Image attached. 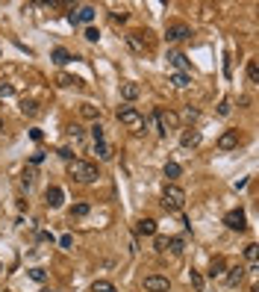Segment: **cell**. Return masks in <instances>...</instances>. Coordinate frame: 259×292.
<instances>
[{"label":"cell","instance_id":"6da1fadb","mask_svg":"<svg viewBox=\"0 0 259 292\" xmlns=\"http://www.w3.org/2000/svg\"><path fill=\"white\" fill-rule=\"evenodd\" d=\"M68 174L74 180H80V183H94L100 174H97V165H91L86 159H71L68 162Z\"/></svg>","mask_w":259,"mask_h":292},{"label":"cell","instance_id":"7a4b0ae2","mask_svg":"<svg viewBox=\"0 0 259 292\" xmlns=\"http://www.w3.org/2000/svg\"><path fill=\"white\" fill-rule=\"evenodd\" d=\"M162 204H165V210H183V204H186V192H183V186L165 183V189H162Z\"/></svg>","mask_w":259,"mask_h":292},{"label":"cell","instance_id":"3957f363","mask_svg":"<svg viewBox=\"0 0 259 292\" xmlns=\"http://www.w3.org/2000/svg\"><path fill=\"white\" fill-rule=\"evenodd\" d=\"M153 118L159 121V133H168V130H177V127H180V115L171 112V109H156Z\"/></svg>","mask_w":259,"mask_h":292},{"label":"cell","instance_id":"277c9868","mask_svg":"<svg viewBox=\"0 0 259 292\" xmlns=\"http://www.w3.org/2000/svg\"><path fill=\"white\" fill-rule=\"evenodd\" d=\"M118 121H121V124H127V127H130V130H141V124H144V121H141V115H138V109H133V106H121V109H118Z\"/></svg>","mask_w":259,"mask_h":292},{"label":"cell","instance_id":"5b68a950","mask_svg":"<svg viewBox=\"0 0 259 292\" xmlns=\"http://www.w3.org/2000/svg\"><path fill=\"white\" fill-rule=\"evenodd\" d=\"M94 15H97L94 6H80V9H71V12H68V21L74 24V27H77V24H91Z\"/></svg>","mask_w":259,"mask_h":292},{"label":"cell","instance_id":"8992f818","mask_svg":"<svg viewBox=\"0 0 259 292\" xmlns=\"http://www.w3.org/2000/svg\"><path fill=\"white\" fill-rule=\"evenodd\" d=\"M224 224L230 227V230H239V233H242L244 227H247V219H244L242 210H230V213L224 216Z\"/></svg>","mask_w":259,"mask_h":292},{"label":"cell","instance_id":"52a82bcc","mask_svg":"<svg viewBox=\"0 0 259 292\" xmlns=\"http://www.w3.org/2000/svg\"><path fill=\"white\" fill-rule=\"evenodd\" d=\"M168 277H162V275H147L144 277V289L147 292H168Z\"/></svg>","mask_w":259,"mask_h":292},{"label":"cell","instance_id":"ba28073f","mask_svg":"<svg viewBox=\"0 0 259 292\" xmlns=\"http://www.w3.org/2000/svg\"><path fill=\"white\" fill-rule=\"evenodd\" d=\"M239 142H242L239 130H227V133H221V139H218V148H221V151H233V148H239Z\"/></svg>","mask_w":259,"mask_h":292},{"label":"cell","instance_id":"9c48e42d","mask_svg":"<svg viewBox=\"0 0 259 292\" xmlns=\"http://www.w3.org/2000/svg\"><path fill=\"white\" fill-rule=\"evenodd\" d=\"M165 35H168V41H183V38H189L191 35V30L186 27V24H171Z\"/></svg>","mask_w":259,"mask_h":292},{"label":"cell","instance_id":"30bf717a","mask_svg":"<svg viewBox=\"0 0 259 292\" xmlns=\"http://www.w3.org/2000/svg\"><path fill=\"white\" fill-rule=\"evenodd\" d=\"M44 198H47V206H62V201H65V192H62V186H47V192H44Z\"/></svg>","mask_w":259,"mask_h":292},{"label":"cell","instance_id":"8fae6325","mask_svg":"<svg viewBox=\"0 0 259 292\" xmlns=\"http://www.w3.org/2000/svg\"><path fill=\"white\" fill-rule=\"evenodd\" d=\"M168 62H171L174 68L180 71V74H189V59H186V53L171 51V53H168Z\"/></svg>","mask_w":259,"mask_h":292},{"label":"cell","instance_id":"7c38bea8","mask_svg":"<svg viewBox=\"0 0 259 292\" xmlns=\"http://www.w3.org/2000/svg\"><path fill=\"white\" fill-rule=\"evenodd\" d=\"M180 145H183V148H197V145H200V130H194V127H191V130H183Z\"/></svg>","mask_w":259,"mask_h":292},{"label":"cell","instance_id":"4fadbf2b","mask_svg":"<svg viewBox=\"0 0 259 292\" xmlns=\"http://www.w3.org/2000/svg\"><path fill=\"white\" fill-rule=\"evenodd\" d=\"M242 277H244V269H242V266H233V269H227L224 280H227V286H239Z\"/></svg>","mask_w":259,"mask_h":292},{"label":"cell","instance_id":"5bb4252c","mask_svg":"<svg viewBox=\"0 0 259 292\" xmlns=\"http://www.w3.org/2000/svg\"><path fill=\"white\" fill-rule=\"evenodd\" d=\"M136 233L138 236H156V222L153 219H141V222L136 224Z\"/></svg>","mask_w":259,"mask_h":292},{"label":"cell","instance_id":"9a60e30c","mask_svg":"<svg viewBox=\"0 0 259 292\" xmlns=\"http://www.w3.org/2000/svg\"><path fill=\"white\" fill-rule=\"evenodd\" d=\"M127 38H130V48H133L136 53H144L147 48H150V45L144 41V33H130Z\"/></svg>","mask_w":259,"mask_h":292},{"label":"cell","instance_id":"2e32d148","mask_svg":"<svg viewBox=\"0 0 259 292\" xmlns=\"http://www.w3.org/2000/svg\"><path fill=\"white\" fill-rule=\"evenodd\" d=\"M171 86H174V89H189V86H191V77H189V74H180V71H177V74H171Z\"/></svg>","mask_w":259,"mask_h":292},{"label":"cell","instance_id":"e0dca14e","mask_svg":"<svg viewBox=\"0 0 259 292\" xmlns=\"http://www.w3.org/2000/svg\"><path fill=\"white\" fill-rule=\"evenodd\" d=\"M162 174H165V177H168V180H177V177H180V174H183V169H180V165H177V162H165V169H162Z\"/></svg>","mask_w":259,"mask_h":292},{"label":"cell","instance_id":"ac0fdd59","mask_svg":"<svg viewBox=\"0 0 259 292\" xmlns=\"http://www.w3.org/2000/svg\"><path fill=\"white\" fill-rule=\"evenodd\" d=\"M94 154H97V159H112V148H109V145H106V142H97V145H94Z\"/></svg>","mask_w":259,"mask_h":292},{"label":"cell","instance_id":"d6986e66","mask_svg":"<svg viewBox=\"0 0 259 292\" xmlns=\"http://www.w3.org/2000/svg\"><path fill=\"white\" fill-rule=\"evenodd\" d=\"M209 277H224V260H221V257L212 260V266H209Z\"/></svg>","mask_w":259,"mask_h":292},{"label":"cell","instance_id":"ffe728a7","mask_svg":"<svg viewBox=\"0 0 259 292\" xmlns=\"http://www.w3.org/2000/svg\"><path fill=\"white\" fill-rule=\"evenodd\" d=\"M53 62H56V65H68V62H71V53L65 51V48H56V51H53Z\"/></svg>","mask_w":259,"mask_h":292},{"label":"cell","instance_id":"44dd1931","mask_svg":"<svg viewBox=\"0 0 259 292\" xmlns=\"http://www.w3.org/2000/svg\"><path fill=\"white\" fill-rule=\"evenodd\" d=\"M33 180H35V165H27V169L21 172V183L30 189V186H33Z\"/></svg>","mask_w":259,"mask_h":292},{"label":"cell","instance_id":"7402d4cb","mask_svg":"<svg viewBox=\"0 0 259 292\" xmlns=\"http://www.w3.org/2000/svg\"><path fill=\"white\" fill-rule=\"evenodd\" d=\"M121 95L127 98V101H136V98H138V86H136V83H124Z\"/></svg>","mask_w":259,"mask_h":292},{"label":"cell","instance_id":"603a6c76","mask_svg":"<svg viewBox=\"0 0 259 292\" xmlns=\"http://www.w3.org/2000/svg\"><path fill=\"white\" fill-rule=\"evenodd\" d=\"M88 210H91V206L83 204V201H80V204H74V206H71V219H83V216H88Z\"/></svg>","mask_w":259,"mask_h":292},{"label":"cell","instance_id":"cb8c5ba5","mask_svg":"<svg viewBox=\"0 0 259 292\" xmlns=\"http://www.w3.org/2000/svg\"><path fill=\"white\" fill-rule=\"evenodd\" d=\"M21 112L33 118V115H38V103H35V101H21Z\"/></svg>","mask_w":259,"mask_h":292},{"label":"cell","instance_id":"d4e9b609","mask_svg":"<svg viewBox=\"0 0 259 292\" xmlns=\"http://www.w3.org/2000/svg\"><path fill=\"white\" fill-rule=\"evenodd\" d=\"M165 251H171V254H183V239H165Z\"/></svg>","mask_w":259,"mask_h":292},{"label":"cell","instance_id":"484cf974","mask_svg":"<svg viewBox=\"0 0 259 292\" xmlns=\"http://www.w3.org/2000/svg\"><path fill=\"white\" fill-rule=\"evenodd\" d=\"M247 80H250V83H259V65H256V59H250V62H247Z\"/></svg>","mask_w":259,"mask_h":292},{"label":"cell","instance_id":"4316f807","mask_svg":"<svg viewBox=\"0 0 259 292\" xmlns=\"http://www.w3.org/2000/svg\"><path fill=\"white\" fill-rule=\"evenodd\" d=\"M244 257L250 260V272H256V245H247V248H244Z\"/></svg>","mask_w":259,"mask_h":292},{"label":"cell","instance_id":"83f0119b","mask_svg":"<svg viewBox=\"0 0 259 292\" xmlns=\"http://www.w3.org/2000/svg\"><path fill=\"white\" fill-rule=\"evenodd\" d=\"M91 292H115V286H112L109 280H94V286H91Z\"/></svg>","mask_w":259,"mask_h":292},{"label":"cell","instance_id":"f1b7e54d","mask_svg":"<svg viewBox=\"0 0 259 292\" xmlns=\"http://www.w3.org/2000/svg\"><path fill=\"white\" fill-rule=\"evenodd\" d=\"M88 133H91V142H94V145H97V142H103V127H100V124H91V130H88Z\"/></svg>","mask_w":259,"mask_h":292},{"label":"cell","instance_id":"f546056e","mask_svg":"<svg viewBox=\"0 0 259 292\" xmlns=\"http://www.w3.org/2000/svg\"><path fill=\"white\" fill-rule=\"evenodd\" d=\"M30 277H33L35 283H44V280H47V275H44V269H30Z\"/></svg>","mask_w":259,"mask_h":292},{"label":"cell","instance_id":"4dcf8cb0","mask_svg":"<svg viewBox=\"0 0 259 292\" xmlns=\"http://www.w3.org/2000/svg\"><path fill=\"white\" fill-rule=\"evenodd\" d=\"M74 83H77V80H74V77H71V74H59V80H56V86H74Z\"/></svg>","mask_w":259,"mask_h":292},{"label":"cell","instance_id":"1f68e13d","mask_svg":"<svg viewBox=\"0 0 259 292\" xmlns=\"http://www.w3.org/2000/svg\"><path fill=\"white\" fill-rule=\"evenodd\" d=\"M191 286H194V289H197V292H200V289H203V277H200V275H197V272H194V269H191Z\"/></svg>","mask_w":259,"mask_h":292},{"label":"cell","instance_id":"d6a6232c","mask_svg":"<svg viewBox=\"0 0 259 292\" xmlns=\"http://www.w3.org/2000/svg\"><path fill=\"white\" fill-rule=\"evenodd\" d=\"M68 136L74 139V142H83V127H77V124H74V127H68Z\"/></svg>","mask_w":259,"mask_h":292},{"label":"cell","instance_id":"836d02e7","mask_svg":"<svg viewBox=\"0 0 259 292\" xmlns=\"http://www.w3.org/2000/svg\"><path fill=\"white\" fill-rule=\"evenodd\" d=\"M80 112H83L86 118H97V109H94L91 103H83V109H80Z\"/></svg>","mask_w":259,"mask_h":292},{"label":"cell","instance_id":"e575fe53","mask_svg":"<svg viewBox=\"0 0 259 292\" xmlns=\"http://www.w3.org/2000/svg\"><path fill=\"white\" fill-rule=\"evenodd\" d=\"M218 115H230V98H221V103H218Z\"/></svg>","mask_w":259,"mask_h":292},{"label":"cell","instance_id":"d590c367","mask_svg":"<svg viewBox=\"0 0 259 292\" xmlns=\"http://www.w3.org/2000/svg\"><path fill=\"white\" fill-rule=\"evenodd\" d=\"M112 21H115V24H124V21H127V12H124V9L112 12Z\"/></svg>","mask_w":259,"mask_h":292},{"label":"cell","instance_id":"8d00e7d4","mask_svg":"<svg viewBox=\"0 0 259 292\" xmlns=\"http://www.w3.org/2000/svg\"><path fill=\"white\" fill-rule=\"evenodd\" d=\"M86 38H88V41H97V38H100V33H97L94 27H88V30H86Z\"/></svg>","mask_w":259,"mask_h":292},{"label":"cell","instance_id":"74e56055","mask_svg":"<svg viewBox=\"0 0 259 292\" xmlns=\"http://www.w3.org/2000/svg\"><path fill=\"white\" fill-rule=\"evenodd\" d=\"M56 154L62 156V159H68V162H71V159H74V154H71V148H59Z\"/></svg>","mask_w":259,"mask_h":292},{"label":"cell","instance_id":"f35d334b","mask_svg":"<svg viewBox=\"0 0 259 292\" xmlns=\"http://www.w3.org/2000/svg\"><path fill=\"white\" fill-rule=\"evenodd\" d=\"M12 95H15L12 86H0V98H12Z\"/></svg>","mask_w":259,"mask_h":292},{"label":"cell","instance_id":"ab89813d","mask_svg":"<svg viewBox=\"0 0 259 292\" xmlns=\"http://www.w3.org/2000/svg\"><path fill=\"white\" fill-rule=\"evenodd\" d=\"M59 245H62V248H71V245H74V239H71V236H62V239H59Z\"/></svg>","mask_w":259,"mask_h":292},{"label":"cell","instance_id":"60d3db41","mask_svg":"<svg viewBox=\"0 0 259 292\" xmlns=\"http://www.w3.org/2000/svg\"><path fill=\"white\" fill-rule=\"evenodd\" d=\"M0 133H3V118H0Z\"/></svg>","mask_w":259,"mask_h":292},{"label":"cell","instance_id":"b9f144b4","mask_svg":"<svg viewBox=\"0 0 259 292\" xmlns=\"http://www.w3.org/2000/svg\"><path fill=\"white\" fill-rule=\"evenodd\" d=\"M44 292H56V289H44Z\"/></svg>","mask_w":259,"mask_h":292},{"label":"cell","instance_id":"7bdbcfd3","mask_svg":"<svg viewBox=\"0 0 259 292\" xmlns=\"http://www.w3.org/2000/svg\"><path fill=\"white\" fill-rule=\"evenodd\" d=\"M3 292H6V289H3Z\"/></svg>","mask_w":259,"mask_h":292}]
</instances>
